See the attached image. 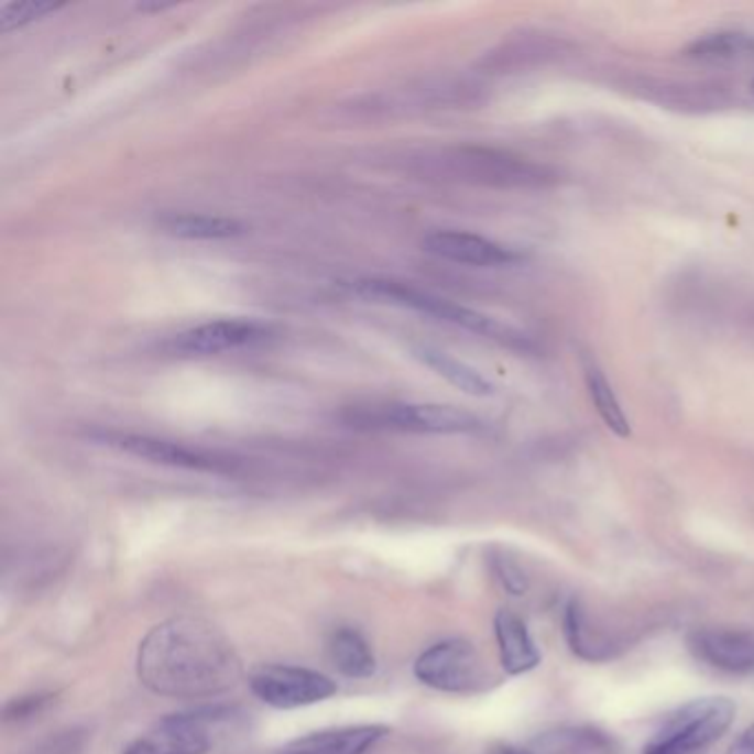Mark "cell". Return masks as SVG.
<instances>
[{
    "mask_svg": "<svg viewBox=\"0 0 754 754\" xmlns=\"http://www.w3.org/2000/svg\"><path fill=\"white\" fill-rule=\"evenodd\" d=\"M500 664L510 675H523L540 664V651L521 615L502 609L493 620Z\"/></svg>",
    "mask_w": 754,
    "mask_h": 754,
    "instance_id": "obj_13",
    "label": "cell"
},
{
    "mask_svg": "<svg viewBox=\"0 0 754 754\" xmlns=\"http://www.w3.org/2000/svg\"><path fill=\"white\" fill-rule=\"evenodd\" d=\"M734 703L728 697H701L670 712L653 743L679 754H697L712 745L734 719Z\"/></svg>",
    "mask_w": 754,
    "mask_h": 754,
    "instance_id": "obj_3",
    "label": "cell"
},
{
    "mask_svg": "<svg viewBox=\"0 0 754 754\" xmlns=\"http://www.w3.org/2000/svg\"><path fill=\"white\" fill-rule=\"evenodd\" d=\"M359 297L370 299V302H381V304H392V306H401V308H412L418 310L423 315L436 317L445 324H451L456 328L502 341V343H510V346H525V337L521 332H516L514 328L500 324L478 310L458 306L454 302L440 299L436 295L416 291L412 286L398 284V282H387V280H363L357 282L352 288Z\"/></svg>",
    "mask_w": 754,
    "mask_h": 754,
    "instance_id": "obj_2",
    "label": "cell"
},
{
    "mask_svg": "<svg viewBox=\"0 0 754 754\" xmlns=\"http://www.w3.org/2000/svg\"><path fill=\"white\" fill-rule=\"evenodd\" d=\"M162 230L177 239H195V241H217V239H234L245 232V226L234 217L223 215H204V212H182L168 215L160 221Z\"/></svg>",
    "mask_w": 754,
    "mask_h": 754,
    "instance_id": "obj_14",
    "label": "cell"
},
{
    "mask_svg": "<svg viewBox=\"0 0 754 754\" xmlns=\"http://www.w3.org/2000/svg\"><path fill=\"white\" fill-rule=\"evenodd\" d=\"M138 677L155 695L201 699L230 690L241 677V662L206 620L173 618L142 640Z\"/></svg>",
    "mask_w": 754,
    "mask_h": 754,
    "instance_id": "obj_1",
    "label": "cell"
},
{
    "mask_svg": "<svg viewBox=\"0 0 754 754\" xmlns=\"http://www.w3.org/2000/svg\"><path fill=\"white\" fill-rule=\"evenodd\" d=\"M754 54V39L741 32H717L692 41L686 50L688 58L703 63H730Z\"/></svg>",
    "mask_w": 754,
    "mask_h": 754,
    "instance_id": "obj_18",
    "label": "cell"
},
{
    "mask_svg": "<svg viewBox=\"0 0 754 754\" xmlns=\"http://www.w3.org/2000/svg\"><path fill=\"white\" fill-rule=\"evenodd\" d=\"M385 734V725L330 728L291 741L280 754H365Z\"/></svg>",
    "mask_w": 754,
    "mask_h": 754,
    "instance_id": "obj_12",
    "label": "cell"
},
{
    "mask_svg": "<svg viewBox=\"0 0 754 754\" xmlns=\"http://www.w3.org/2000/svg\"><path fill=\"white\" fill-rule=\"evenodd\" d=\"M728 754H754V723L732 743Z\"/></svg>",
    "mask_w": 754,
    "mask_h": 754,
    "instance_id": "obj_24",
    "label": "cell"
},
{
    "mask_svg": "<svg viewBox=\"0 0 754 754\" xmlns=\"http://www.w3.org/2000/svg\"><path fill=\"white\" fill-rule=\"evenodd\" d=\"M250 688L269 706L293 710L319 703L337 692V684L317 670L271 664L250 675Z\"/></svg>",
    "mask_w": 754,
    "mask_h": 754,
    "instance_id": "obj_6",
    "label": "cell"
},
{
    "mask_svg": "<svg viewBox=\"0 0 754 754\" xmlns=\"http://www.w3.org/2000/svg\"><path fill=\"white\" fill-rule=\"evenodd\" d=\"M105 440L111 447H118L131 456L166 465V467H179L190 471H208V473H230L234 471V462L228 458H221L217 454L193 449L173 440H162L153 436H140V434H107Z\"/></svg>",
    "mask_w": 754,
    "mask_h": 754,
    "instance_id": "obj_9",
    "label": "cell"
},
{
    "mask_svg": "<svg viewBox=\"0 0 754 754\" xmlns=\"http://www.w3.org/2000/svg\"><path fill=\"white\" fill-rule=\"evenodd\" d=\"M61 8L63 3H52V0H19V3H3L0 6V30H21L34 21L45 19L47 14H54Z\"/></svg>",
    "mask_w": 754,
    "mask_h": 754,
    "instance_id": "obj_20",
    "label": "cell"
},
{
    "mask_svg": "<svg viewBox=\"0 0 754 754\" xmlns=\"http://www.w3.org/2000/svg\"><path fill=\"white\" fill-rule=\"evenodd\" d=\"M230 719L228 710H195L157 721L146 734L124 747V754H206L215 728Z\"/></svg>",
    "mask_w": 754,
    "mask_h": 754,
    "instance_id": "obj_4",
    "label": "cell"
},
{
    "mask_svg": "<svg viewBox=\"0 0 754 754\" xmlns=\"http://www.w3.org/2000/svg\"><path fill=\"white\" fill-rule=\"evenodd\" d=\"M85 747V732L83 730H65L47 736L39 743L30 754H80Z\"/></svg>",
    "mask_w": 754,
    "mask_h": 754,
    "instance_id": "obj_21",
    "label": "cell"
},
{
    "mask_svg": "<svg viewBox=\"0 0 754 754\" xmlns=\"http://www.w3.org/2000/svg\"><path fill=\"white\" fill-rule=\"evenodd\" d=\"M271 337V328L255 319H219L177 335L171 341L173 352L188 357H210L228 350L253 348Z\"/></svg>",
    "mask_w": 754,
    "mask_h": 754,
    "instance_id": "obj_8",
    "label": "cell"
},
{
    "mask_svg": "<svg viewBox=\"0 0 754 754\" xmlns=\"http://www.w3.org/2000/svg\"><path fill=\"white\" fill-rule=\"evenodd\" d=\"M423 248L438 260L478 269H502L521 262L516 250L462 230H436L423 239Z\"/></svg>",
    "mask_w": 754,
    "mask_h": 754,
    "instance_id": "obj_10",
    "label": "cell"
},
{
    "mask_svg": "<svg viewBox=\"0 0 754 754\" xmlns=\"http://www.w3.org/2000/svg\"><path fill=\"white\" fill-rule=\"evenodd\" d=\"M420 684L442 692H473L487 684L478 651L465 640H447L427 648L414 664Z\"/></svg>",
    "mask_w": 754,
    "mask_h": 754,
    "instance_id": "obj_5",
    "label": "cell"
},
{
    "mask_svg": "<svg viewBox=\"0 0 754 754\" xmlns=\"http://www.w3.org/2000/svg\"><path fill=\"white\" fill-rule=\"evenodd\" d=\"M487 754H536L534 750H523V747H516V745H498L493 750H489Z\"/></svg>",
    "mask_w": 754,
    "mask_h": 754,
    "instance_id": "obj_25",
    "label": "cell"
},
{
    "mask_svg": "<svg viewBox=\"0 0 754 754\" xmlns=\"http://www.w3.org/2000/svg\"><path fill=\"white\" fill-rule=\"evenodd\" d=\"M498 573H500L502 584H505L507 591H512L514 595H523V593L527 591L529 580H527L525 571H523L516 562H512V560H507V558H505V560H500V562H498Z\"/></svg>",
    "mask_w": 754,
    "mask_h": 754,
    "instance_id": "obj_22",
    "label": "cell"
},
{
    "mask_svg": "<svg viewBox=\"0 0 754 754\" xmlns=\"http://www.w3.org/2000/svg\"><path fill=\"white\" fill-rule=\"evenodd\" d=\"M372 423L412 434H473L484 427L471 412L438 403H392L379 407Z\"/></svg>",
    "mask_w": 754,
    "mask_h": 754,
    "instance_id": "obj_7",
    "label": "cell"
},
{
    "mask_svg": "<svg viewBox=\"0 0 754 754\" xmlns=\"http://www.w3.org/2000/svg\"><path fill=\"white\" fill-rule=\"evenodd\" d=\"M692 657L730 675L754 673V631L697 629L686 637Z\"/></svg>",
    "mask_w": 754,
    "mask_h": 754,
    "instance_id": "obj_11",
    "label": "cell"
},
{
    "mask_svg": "<svg viewBox=\"0 0 754 754\" xmlns=\"http://www.w3.org/2000/svg\"><path fill=\"white\" fill-rule=\"evenodd\" d=\"M536 754H613V739L593 728H560L534 741Z\"/></svg>",
    "mask_w": 754,
    "mask_h": 754,
    "instance_id": "obj_16",
    "label": "cell"
},
{
    "mask_svg": "<svg viewBox=\"0 0 754 754\" xmlns=\"http://www.w3.org/2000/svg\"><path fill=\"white\" fill-rule=\"evenodd\" d=\"M644 754H679V752H675V750H668V747H664V745H657V743H648L646 745V750H644Z\"/></svg>",
    "mask_w": 754,
    "mask_h": 754,
    "instance_id": "obj_26",
    "label": "cell"
},
{
    "mask_svg": "<svg viewBox=\"0 0 754 754\" xmlns=\"http://www.w3.org/2000/svg\"><path fill=\"white\" fill-rule=\"evenodd\" d=\"M330 659L337 670L352 679L372 677L376 670V659L370 644L354 629H339L330 637Z\"/></svg>",
    "mask_w": 754,
    "mask_h": 754,
    "instance_id": "obj_17",
    "label": "cell"
},
{
    "mask_svg": "<svg viewBox=\"0 0 754 754\" xmlns=\"http://www.w3.org/2000/svg\"><path fill=\"white\" fill-rule=\"evenodd\" d=\"M45 703H47V697H43V695L17 699V701L8 703V708H6V719H8V721H12V719H28V717H32L34 712H39Z\"/></svg>",
    "mask_w": 754,
    "mask_h": 754,
    "instance_id": "obj_23",
    "label": "cell"
},
{
    "mask_svg": "<svg viewBox=\"0 0 754 754\" xmlns=\"http://www.w3.org/2000/svg\"><path fill=\"white\" fill-rule=\"evenodd\" d=\"M412 352L420 363H425L429 370H434L436 374L447 379L451 385H456L465 394H471V396H491L493 394V385L480 372H476L471 365L454 359L451 354H447L438 348H431V346H416Z\"/></svg>",
    "mask_w": 754,
    "mask_h": 754,
    "instance_id": "obj_15",
    "label": "cell"
},
{
    "mask_svg": "<svg viewBox=\"0 0 754 754\" xmlns=\"http://www.w3.org/2000/svg\"><path fill=\"white\" fill-rule=\"evenodd\" d=\"M584 379H587V390H589V396L595 405V412L600 414L602 423L620 438H629L631 436V423L609 383V379L604 376V372L595 365V363H589L587 370H584Z\"/></svg>",
    "mask_w": 754,
    "mask_h": 754,
    "instance_id": "obj_19",
    "label": "cell"
}]
</instances>
